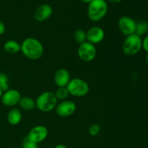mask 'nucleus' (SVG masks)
<instances>
[{"mask_svg":"<svg viewBox=\"0 0 148 148\" xmlns=\"http://www.w3.org/2000/svg\"><path fill=\"white\" fill-rule=\"evenodd\" d=\"M87 41L93 45L98 44L103 40L105 38V32L102 27L99 26H93L86 32Z\"/></svg>","mask_w":148,"mask_h":148,"instance_id":"obj_11","label":"nucleus"},{"mask_svg":"<svg viewBox=\"0 0 148 148\" xmlns=\"http://www.w3.org/2000/svg\"><path fill=\"white\" fill-rule=\"evenodd\" d=\"M54 148H68V147L63 144H58L55 146Z\"/></svg>","mask_w":148,"mask_h":148,"instance_id":"obj_26","label":"nucleus"},{"mask_svg":"<svg viewBox=\"0 0 148 148\" xmlns=\"http://www.w3.org/2000/svg\"><path fill=\"white\" fill-rule=\"evenodd\" d=\"M100 132H101V127H100L99 124H92L88 129V133H89L90 135L92 136V137L98 135Z\"/></svg>","mask_w":148,"mask_h":148,"instance_id":"obj_22","label":"nucleus"},{"mask_svg":"<svg viewBox=\"0 0 148 148\" xmlns=\"http://www.w3.org/2000/svg\"><path fill=\"white\" fill-rule=\"evenodd\" d=\"M56 113L62 118H66L73 115L77 110V106L74 101L65 100L60 101L56 105Z\"/></svg>","mask_w":148,"mask_h":148,"instance_id":"obj_7","label":"nucleus"},{"mask_svg":"<svg viewBox=\"0 0 148 148\" xmlns=\"http://www.w3.org/2000/svg\"><path fill=\"white\" fill-rule=\"evenodd\" d=\"M0 88L3 91H6L9 88V78L6 74L0 72Z\"/></svg>","mask_w":148,"mask_h":148,"instance_id":"obj_20","label":"nucleus"},{"mask_svg":"<svg viewBox=\"0 0 148 148\" xmlns=\"http://www.w3.org/2000/svg\"><path fill=\"white\" fill-rule=\"evenodd\" d=\"M48 134H49V131L45 126L37 125L33 127L29 131L27 137L31 141L39 144L47 138Z\"/></svg>","mask_w":148,"mask_h":148,"instance_id":"obj_9","label":"nucleus"},{"mask_svg":"<svg viewBox=\"0 0 148 148\" xmlns=\"http://www.w3.org/2000/svg\"><path fill=\"white\" fill-rule=\"evenodd\" d=\"M148 32V22L146 20H140L136 23L135 34L140 37L145 36Z\"/></svg>","mask_w":148,"mask_h":148,"instance_id":"obj_17","label":"nucleus"},{"mask_svg":"<svg viewBox=\"0 0 148 148\" xmlns=\"http://www.w3.org/2000/svg\"><path fill=\"white\" fill-rule=\"evenodd\" d=\"M77 53L79 59L82 62H90L96 57L97 49L95 45L86 41L79 44Z\"/></svg>","mask_w":148,"mask_h":148,"instance_id":"obj_6","label":"nucleus"},{"mask_svg":"<svg viewBox=\"0 0 148 148\" xmlns=\"http://www.w3.org/2000/svg\"><path fill=\"white\" fill-rule=\"evenodd\" d=\"M80 1H82V2L85 3V4H89V3L91 2L92 0H80Z\"/></svg>","mask_w":148,"mask_h":148,"instance_id":"obj_27","label":"nucleus"},{"mask_svg":"<svg viewBox=\"0 0 148 148\" xmlns=\"http://www.w3.org/2000/svg\"><path fill=\"white\" fill-rule=\"evenodd\" d=\"M3 93H4V91H3L0 88V99H1V96H2V95H3Z\"/></svg>","mask_w":148,"mask_h":148,"instance_id":"obj_28","label":"nucleus"},{"mask_svg":"<svg viewBox=\"0 0 148 148\" xmlns=\"http://www.w3.org/2000/svg\"><path fill=\"white\" fill-rule=\"evenodd\" d=\"M136 22L134 19L128 16L120 17L118 21V27L121 33L125 36L135 33Z\"/></svg>","mask_w":148,"mask_h":148,"instance_id":"obj_8","label":"nucleus"},{"mask_svg":"<svg viewBox=\"0 0 148 148\" xmlns=\"http://www.w3.org/2000/svg\"><path fill=\"white\" fill-rule=\"evenodd\" d=\"M20 51L27 59L35 61L43 56L44 47L38 39L29 37L22 42Z\"/></svg>","mask_w":148,"mask_h":148,"instance_id":"obj_1","label":"nucleus"},{"mask_svg":"<svg viewBox=\"0 0 148 148\" xmlns=\"http://www.w3.org/2000/svg\"><path fill=\"white\" fill-rule=\"evenodd\" d=\"M106 2H110V3H114V4H116V3L121 2L122 0H106Z\"/></svg>","mask_w":148,"mask_h":148,"instance_id":"obj_25","label":"nucleus"},{"mask_svg":"<svg viewBox=\"0 0 148 148\" xmlns=\"http://www.w3.org/2000/svg\"><path fill=\"white\" fill-rule=\"evenodd\" d=\"M55 95L58 101H65L67 100V98L69 97V93L68 92V90L66 87H62V88H58L54 92Z\"/></svg>","mask_w":148,"mask_h":148,"instance_id":"obj_18","label":"nucleus"},{"mask_svg":"<svg viewBox=\"0 0 148 148\" xmlns=\"http://www.w3.org/2000/svg\"><path fill=\"white\" fill-rule=\"evenodd\" d=\"M4 50L10 54H15L21 50V44L14 40H8L4 43Z\"/></svg>","mask_w":148,"mask_h":148,"instance_id":"obj_16","label":"nucleus"},{"mask_svg":"<svg viewBox=\"0 0 148 148\" xmlns=\"http://www.w3.org/2000/svg\"><path fill=\"white\" fill-rule=\"evenodd\" d=\"M53 14V8L49 4H42L37 7L34 12V18L36 21L44 22L50 18Z\"/></svg>","mask_w":148,"mask_h":148,"instance_id":"obj_12","label":"nucleus"},{"mask_svg":"<svg viewBox=\"0 0 148 148\" xmlns=\"http://www.w3.org/2000/svg\"><path fill=\"white\" fill-rule=\"evenodd\" d=\"M53 80L58 88L66 87L71 80L70 74L69 71L64 68H60L54 74Z\"/></svg>","mask_w":148,"mask_h":148,"instance_id":"obj_13","label":"nucleus"},{"mask_svg":"<svg viewBox=\"0 0 148 148\" xmlns=\"http://www.w3.org/2000/svg\"><path fill=\"white\" fill-rule=\"evenodd\" d=\"M6 32V26L2 21L0 20V36L4 34Z\"/></svg>","mask_w":148,"mask_h":148,"instance_id":"obj_24","label":"nucleus"},{"mask_svg":"<svg viewBox=\"0 0 148 148\" xmlns=\"http://www.w3.org/2000/svg\"><path fill=\"white\" fill-rule=\"evenodd\" d=\"M108 10L106 0H92L88 4V17L92 22H99L106 15Z\"/></svg>","mask_w":148,"mask_h":148,"instance_id":"obj_2","label":"nucleus"},{"mask_svg":"<svg viewBox=\"0 0 148 148\" xmlns=\"http://www.w3.org/2000/svg\"><path fill=\"white\" fill-rule=\"evenodd\" d=\"M74 38H75V41L79 44H82V43H85L87 41V35L86 32L82 29H79L75 31V34H74Z\"/></svg>","mask_w":148,"mask_h":148,"instance_id":"obj_19","label":"nucleus"},{"mask_svg":"<svg viewBox=\"0 0 148 148\" xmlns=\"http://www.w3.org/2000/svg\"><path fill=\"white\" fill-rule=\"evenodd\" d=\"M69 95H72L76 98H82L88 95L89 92V85L88 82L81 78H73L71 79L69 84L66 86Z\"/></svg>","mask_w":148,"mask_h":148,"instance_id":"obj_5","label":"nucleus"},{"mask_svg":"<svg viewBox=\"0 0 148 148\" xmlns=\"http://www.w3.org/2000/svg\"><path fill=\"white\" fill-rule=\"evenodd\" d=\"M22 147L23 148H38L37 143H34V142L31 141L28 137L26 136L23 140V143H22Z\"/></svg>","mask_w":148,"mask_h":148,"instance_id":"obj_21","label":"nucleus"},{"mask_svg":"<svg viewBox=\"0 0 148 148\" xmlns=\"http://www.w3.org/2000/svg\"><path fill=\"white\" fill-rule=\"evenodd\" d=\"M58 99L54 92L45 91L40 93L36 100V108L41 112L48 113L56 108Z\"/></svg>","mask_w":148,"mask_h":148,"instance_id":"obj_3","label":"nucleus"},{"mask_svg":"<svg viewBox=\"0 0 148 148\" xmlns=\"http://www.w3.org/2000/svg\"><path fill=\"white\" fill-rule=\"evenodd\" d=\"M21 94L16 89H8L4 91L1 98V103L7 107H14L18 105Z\"/></svg>","mask_w":148,"mask_h":148,"instance_id":"obj_10","label":"nucleus"},{"mask_svg":"<svg viewBox=\"0 0 148 148\" xmlns=\"http://www.w3.org/2000/svg\"><path fill=\"white\" fill-rule=\"evenodd\" d=\"M143 49L148 53V34L143 39Z\"/></svg>","mask_w":148,"mask_h":148,"instance_id":"obj_23","label":"nucleus"},{"mask_svg":"<svg viewBox=\"0 0 148 148\" xmlns=\"http://www.w3.org/2000/svg\"><path fill=\"white\" fill-rule=\"evenodd\" d=\"M143 49V39L139 36L132 34L126 36L122 46L123 52L128 56H132L137 54Z\"/></svg>","mask_w":148,"mask_h":148,"instance_id":"obj_4","label":"nucleus"},{"mask_svg":"<svg viewBox=\"0 0 148 148\" xmlns=\"http://www.w3.org/2000/svg\"><path fill=\"white\" fill-rule=\"evenodd\" d=\"M145 60H146V62H147V63L148 64V53H147V56H146Z\"/></svg>","mask_w":148,"mask_h":148,"instance_id":"obj_29","label":"nucleus"},{"mask_svg":"<svg viewBox=\"0 0 148 148\" xmlns=\"http://www.w3.org/2000/svg\"><path fill=\"white\" fill-rule=\"evenodd\" d=\"M7 119L10 125H18L23 119V115L20 109L17 108H12L10 109L7 113Z\"/></svg>","mask_w":148,"mask_h":148,"instance_id":"obj_14","label":"nucleus"},{"mask_svg":"<svg viewBox=\"0 0 148 148\" xmlns=\"http://www.w3.org/2000/svg\"><path fill=\"white\" fill-rule=\"evenodd\" d=\"M18 106L22 110L26 111H33L36 108V100L28 96H23L20 99Z\"/></svg>","mask_w":148,"mask_h":148,"instance_id":"obj_15","label":"nucleus"}]
</instances>
